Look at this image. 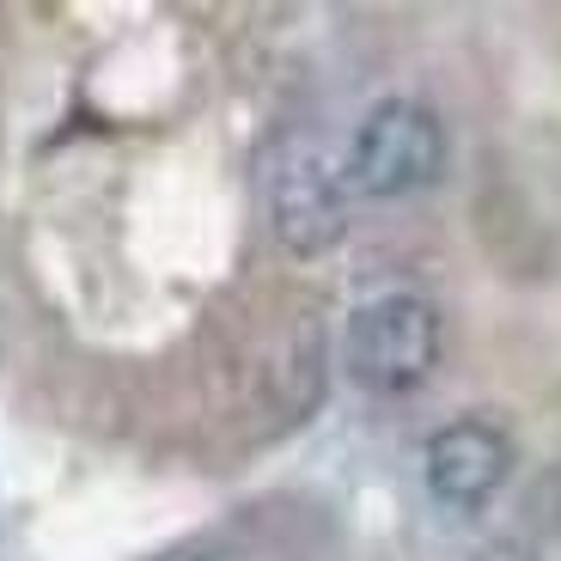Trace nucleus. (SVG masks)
<instances>
[{
	"label": "nucleus",
	"instance_id": "f257e3e1",
	"mask_svg": "<svg viewBox=\"0 0 561 561\" xmlns=\"http://www.w3.org/2000/svg\"><path fill=\"white\" fill-rule=\"evenodd\" d=\"M446 171V128L427 104L385 99L366 111L348 147V183L360 196H409Z\"/></svg>",
	"mask_w": 561,
	"mask_h": 561
},
{
	"label": "nucleus",
	"instance_id": "f03ea898",
	"mask_svg": "<svg viewBox=\"0 0 561 561\" xmlns=\"http://www.w3.org/2000/svg\"><path fill=\"white\" fill-rule=\"evenodd\" d=\"M439 360V318L427 299L391 294L354 311L348 323V373L354 385L379 397H397L409 385H421Z\"/></svg>",
	"mask_w": 561,
	"mask_h": 561
},
{
	"label": "nucleus",
	"instance_id": "7ed1b4c3",
	"mask_svg": "<svg viewBox=\"0 0 561 561\" xmlns=\"http://www.w3.org/2000/svg\"><path fill=\"white\" fill-rule=\"evenodd\" d=\"M268 214L275 232L294 256H323L336 251L348 232V202H342V178L318 147H287L268 171Z\"/></svg>",
	"mask_w": 561,
	"mask_h": 561
},
{
	"label": "nucleus",
	"instance_id": "20e7f679",
	"mask_svg": "<svg viewBox=\"0 0 561 561\" xmlns=\"http://www.w3.org/2000/svg\"><path fill=\"white\" fill-rule=\"evenodd\" d=\"M421 470H427L434 501L470 513V506H482L506 482V470H513V446H506V434L489 427V421H451V427H439V434L427 439Z\"/></svg>",
	"mask_w": 561,
	"mask_h": 561
},
{
	"label": "nucleus",
	"instance_id": "39448f33",
	"mask_svg": "<svg viewBox=\"0 0 561 561\" xmlns=\"http://www.w3.org/2000/svg\"><path fill=\"white\" fill-rule=\"evenodd\" d=\"M171 561H214V556H171Z\"/></svg>",
	"mask_w": 561,
	"mask_h": 561
}]
</instances>
